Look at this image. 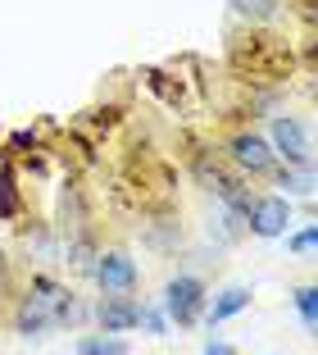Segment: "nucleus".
Instances as JSON below:
<instances>
[{
	"label": "nucleus",
	"mask_w": 318,
	"mask_h": 355,
	"mask_svg": "<svg viewBox=\"0 0 318 355\" xmlns=\"http://www.w3.org/2000/svg\"><path fill=\"white\" fill-rule=\"evenodd\" d=\"M205 301H209L205 278L177 273V278L164 287V296H159V310H164L168 328H195V324H200V314H205Z\"/></svg>",
	"instance_id": "f257e3e1"
},
{
	"label": "nucleus",
	"mask_w": 318,
	"mask_h": 355,
	"mask_svg": "<svg viewBox=\"0 0 318 355\" xmlns=\"http://www.w3.org/2000/svg\"><path fill=\"white\" fill-rule=\"evenodd\" d=\"M268 146L277 150V159L287 168H300V173H314V155H309V128L305 119L296 114H273L268 119Z\"/></svg>",
	"instance_id": "f03ea898"
},
{
	"label": "nucleus",
	"mask_w": 318,
	"mask_h": 355,
	"mask_svg": "<svg viewBox=\"0 0 318 355\" xmlns=\"http://www.w3.org/2000/svg\"><path fill=\"white\" fill-rule=\"evenodd\" d=\"M87 273L96 278V287L105 296H132L136 282H141V269H136V260L127 251H96Z\"/></svg>",
	"instance_id": "7ed1b4c3"
},
{
	"label": "nucleus",
	"mask_w": 318,
	"mask_h": 355,
	"mask_svg": "<svg viewBox=\"0 0 318 355\" xmlns=\"http://www.w3.org/2000/svg\"><path fill=\"white\" fill-rule=\"evenodd\" d=\"M227 159L236 164V173L241 178H268L282 159H277V150L268 146V137H259V132H236V137H227Z\"/></svg>",
	"instance_id": "20e7f679"
},
{
	"label": "nucleus",
	"mask_w": 318,
	"mask_h": 355,
	"mask_svg": "<svg viewBox=\"0 0 318 355\" xmlns=\"http://www.w3.org/2000/svg\"><path fill=\"white\" fill-rule=\"evenodd\" d=\"M246 228L255 232L259 241H273V237H282V232H291V200L282 196V191L255 196V209L246 214Z\"/></svg>",
	"instance_id": "39448f33"
},
{
	"label": "nucleus",
	"mask_w": 318,
	"mask_h": 355,
	"mask_svg": "<svg viewBox=\"0 0 318 355\" xmlns=\"http://www.w3.org/2000/svg\"><path fill=\"white\" fill-rule=\"evenodd\" d=\"M96 324H100V333H132V328H141V301L136 296H105L96 305Z\"/></svg>",
	"instance_id": "423d86ee"
},
{
	"label": "nucleus",
	"mask_w": 318,
	"mask_h": 355,
	"mask_svg": "<svg viewBox=\"0 0 318 355\" xmlns=\"http://www.w3.org/2000/svg\"><path fill=\"white\" fill-rule=\"evenodd\" d=\"M246 310H250V287H223L214 301H205L200 324L218 328V324H227V319H236V314H246Z\"/></svg>",
	"instance_id": "0eeeda50"
},
{
	"label": "nucleus",
	"mask_w": 318,
	"mask_h": 355,
	"mask_svg": "<svg viewBox=\"0 0 318 355\" xmlns=\"http://www.w3.org/2000/svg\"><path fill=\"white\" fill-rule=\"evenodd\" d=\"M277 182V187H282V196L287 200H296V196H314V173H300V168H287V164H277L273 173H268Z\"/></svg>",
	"instance_id": "6e6552de"
},
{
	"label": "nucleus",
	"mask_w": 318,
	"mask_h": 355,
	"mask_svg": "<svg viewBox=\"0 0 318 355\" xmlns=\"http://www.w3.org/2000/svg\"><path fill=\"white\" fill-rule=\"evenodd\" d=\"M73 351L78 355H127V337H118V333H82Z\"/></svg>",
	"instance_id": "1a4fd4ad"
},
{
	"label": "nucleus",
	"mask_w": 318,
	"mask_h": 355,
	"mask_svg": "<svg viewBox=\"0 0 318 355\" xmlns=\"http://www.w3.org/2000/svg\"><path fill=\"white\" fill-rule=\"evenodd\" d=\"M232 5V19H241V23H268V19H277V10H282V0H227Z\"/></svg>",
	"instance_id": "9d476101"
},
{
	"label": "nucleus",
	"mask_w": 318,
	"mask_h": 355,
	"mask_svg": "<svg viewBox=\"0 0 318 355\" xmlns=\"http://www.w3.org/2000/svg\"><path fill=\"white\" fill-rule=\"evenodd\" d=\"M23 214V196H19V178H14V168L0 164V223H10Z\"/></svg>",
	"instance_id": "9b49d317"
},
{
	"label": "nucleus",
	"mask_w": 318,
	"mask_h": 355,
	"mask_svg": "<svg viewBox=\"0 0 318 355\" xmlns=\"http://www.w3.org/2000/svg\"><path fill=\"white\" fill-rule=\"evenodd\" d=\"M287 237V251L296 255V260H314V246H318V228L314 223H300L296 232H282Z\"/></svg>",
	"instance_id": "f8f14e48"
},
{
	"label": "nucleus",
	"mask_w": 318,
	"mask_h": 355,
	"mask_svg": "<svg viewBox=\"0 0 318 355\" xmlns=\"http://www.w3.org/2000/svg\"><path fill=\"white\" fill-rule=\"evenodd\" d=\"M141 78H145V87L150 92H159L164 96V105H182V83H168V73H159V69H141Z\"/></svg>",
	"instance_id": "ddd939ff"
},
{
	"label": "nucleus",
	"mask_w": 318,
	"mask_h": 355,
	"mask_svg": "<svg viewBox=\"0 0 318 355\" xmlns=\"http://www.w3.org/2000/svg\"><path fill=\"white\" fill-rule=\"evenodd\" d=\"M296 314L305 324V333H314L318 328V287H296Z\"/></svg>",
	"instance_id": "4468645a"
},
{
	"label": "nucleus",
	"mask_w": 318,
	"mask_h": 355,
	"mask_svg": "<svg viewBox=\"0 0 318 355\" xmlns=\"http://www.w3.org/2000/svg\"><path fill=\"white\" fill-rule=\"evenodd\" d=\"M64 255H69V264H73V269H91V255H96V246H91V241H87V237H73L69 241V246H64Z\"/></svg>",
	"instance_id": "2eb2a0df"
},
{
	"label": "nucleus",
	"mask_w": 318,
	"mask_h": 355,
	"mask_svg": "<svg viewBox=\"0 0 318 355\" xmlns=\"http://www.w3.org/2000/svg\"><path fill=\"white\" fill-rule=\"evenodd\" d=\"M141 328L150 337H168V333H173L168 319H164V310H159V305H145V301H141Z\"/></svg>",
	"instance_id": "dca6fc26"
},
{
	"label": "nucleus",
	"mask_w": 318,
	"mask_h": 355,
	"mask_svg": "<svg viewBox=\"0 0 318 355\" xmlns=\"http://www.w3.org/2000/svg\"><path fill=\"white\" fill-rule=\"evenodd\" d=\"M200 355H236V346L223 342V337H209V342L200 346Z\"/></svg>",
	"instance_id": "f3484780"
},
{
	"label": "nucleus",
	"mask_w": 318,
	"mask_h": 355,
	"mask_svg": "<svg viewBox=\"0 0 318 355\" xmlns=\"http://www.w3.org/2000/svg\"><path fill=\"white\" fill-rule=\"evenodd\" d=\"M28 146L37 150V132H14L10 137V150H28Z\"/></svg>",
	"instance_id": "a211bd4d"
}]
</instances>
